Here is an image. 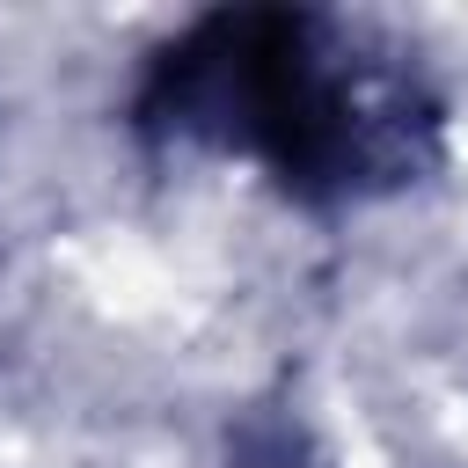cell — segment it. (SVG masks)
<instances>
[{
    "instance_id": "cell-1",
    "label": "cell",
    "mask_w": 468,
    "mask_h": 468,
    "mask_svg": "<svg viewBox=\"0 0 468 468\" xmlns=\"http://www.w3.org/2000/svg\"><path fill=\"white\" fill-rule=\"evenodd\" d=\"M161 110L176 124H219L300 190H351L380 154L366 102L322 73L307 15H212L161 58Z\"/></svg>"
}]
</instances>
